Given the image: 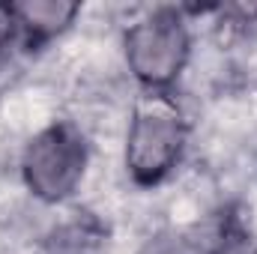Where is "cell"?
I'll use <instances>...</instances> for the list:
<instances>
[{
    "label": "cell",
    "mask_w": 257,
    "mask_h": 254,
    "mask_svg": "<svg viewBox=\"0 0 257 254\" xmlns=\"http://www.w3.org/2000/svg\"><path fill=\"white\" fill-rule=\"evenodd\" d=\"M189 120L171 93H141L132 105L123 144V168L132 186H162L186 159Z\"/></svg>",
    "instance_id": "1"
},
{
    "label": "cell",
    "mask_w": 257,
    "mask_h": 254,
    "mask_svg": "<svg viewBox=\"0 0 257 254\" xmlns=\"http://www.w3.org/2000/svg\"><path fill=\"white\" fill-rule=\"evenodd\" d=\"M123 60L141 93H171L192 60L186 6H156L123 30Z\"/></svg>",
    "instance_id": "2"
},
{
    "label": "cell",
    "mask_w": 257,
    "mask_h": 254,
    "mask_svg": "<svg viewBox=\"0 0 257 254\" xmlns=\"http://www.w3.org/2000/svg\"><path fill=\"white\" fill-rule=\"evenodd\" d=\"M18 42V15L15 3H0V51Z\"/></svg>",
    "instance_id": "5"
},
{
    "label": "cell",
    "mask_w": 257,
    "mask_h": 254,
    "mask_svg": "<svg viewBox=\"0 0 257 254\" xmlns=\"http://www.w3.org/2000/svg\"><path fill=\"white\" fill-rule=\"evenodd\" d=\"M90 165V141L72 120L42 126L21 150V183L45 206H60L81 189Z\"/></svg>",
    "instance_id": "3"
},
{
    "label": "cell",
    "mask_w": 257,
    "mask_h": 254,
    "mask_svg": "<svg viewBox=\"0 0 257 254\" xmlns=\"http://www.w3.org/2000/svg\"><path fill=\"white\" fill-rule=\"evenodd\" d=\"M18 42L24 51H39L60 39L81 15L78 0H18Z\"/></svg>",
    "instance_id": "4"
}]
</instances>
